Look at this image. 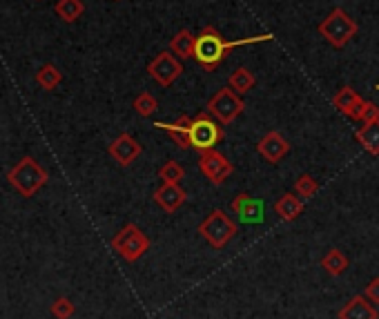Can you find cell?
<instances>
[{
    "mask_svg": "<svg viewBox=\"0 0 379 319\" xmlns=\"http://www.w3.org/2000/svg\"><path fill=\"white\" fill-rule=\"evenodd\" d=\"M364 99L359 96V94L350 88V85H344L341 88L335 96H333V105L335 110L339 112V114H344L348 119H353V121H359V112H362L364 107Z\"/></svg>",
    "mask_w": 379,
    "mask_h": 319,
    "instance_id": "13",
    "label": "cell"
},
{
    "mask_svg": "<svg viewBox=\"0 0 379 319\" xmlns=\"http://www.w3.org/2000/svg\"><path fill=\"white\" fill-rule=\"evenodd\" d=\"M61 81H63V74L59 72V68H54V65H43V68L36 72V83L47 92L59 88Z\"/></svg>",
    "mask_w": 379,
    "mask_h": 319,
    "instance_id": "22",
    "label": "cell"
},
{
    "mask_svg": "<svg viewBox=\"0 0 379 319\" xmlns=\"http://www.w3.org/2000/svg\"><path fill=\"white\" fill-rule=\"evenodd\" d=\"M257 152L268 163H279L281 158L290 152V143L283 138L281 132H268L265 136H261V141L257 143Z\"/></svg>",
    "mask_w": 379,
    "mask_h": 319,
    "instance_id": "11",
    "label": "cell"
},
{
    "mask_svg": "<svg viewBox=\"0 0 379 319\" xmlns=\"http://www.w3.org/2000/svg\"><path fill=\"white\" fill-rule=\"evenodd\" d=\"M187 199V192L183 190L181 185H176V183H161V187L154 192V201L161 210H165V212H176L181 205L185 203Z\"/></svg>",
    "mask_w": 379,
    "mask_h": 319,
    "instance_id": "14",
    "label": "cell"
},
{
    "mask_svg": "<svg viewBox=\"0 0 379 319\" xmlns=\"http://www.w3.org/2000/svg\"><path fill=\"white\" fill-rule=\"evenodd\" d=\"M198 234H201V237L210 243L214 250H221V248L227 246V241H230L236 234V226L223 210H212L205 217V221L201 223V226H198Z\"/></svg>",
    "mask_w": 379,
    "mask_h": 319,
    "instance_id": "4",
    "label": "cell"
},
{
    "mask_svg": "<svg viewBox=\"0 0 379 319\" xmlns=\"http://www.w3.org/2000/svg\"><path fill=\"white\" fill-rule=\"evenodd\" d=\"M194 45H196V36L190 30H181L178 34H174V39L170 41V50L176 56V59H192L194 56Z\"/></svg>",
    "mask_w": 379,
    "mask_h": 319,
    "instance_id": "17",
    "label": "cell"
},
{
    "mask_svg": "<svg viewBox=\"0 0 379 319\" xmlns=\"http://www.w3.org/2000/svg\"><path fill=\"white\" fill-rule=\"evenodd\" d=\"M147 72H150V76L158 83V85L170 88L183 74V65H181V61H178L174 54L161 52L158 56H154V59L150 61Z\"/></svg>",
    "mask_w": 379,
    "mask_h": 319,
    "instance_id": "8",
    "label": "cell"
},
{
    "mask_svg": "<svg viewBox=\"0 0 379 319\" xmlns=\"http://www.w3.org/2000/svg\"><path fill=\"white\" fill-rule=\"evenodd\" d=\"M112 248L116 250L125 261H136L147 252L150 239L145 237V232L141 230L139 226H134V223H127V226L112 239Z\"/></svg>",
    "mask_w": 379,
    "mask_h": 319,
    "instance_id": "5",
    "label": "cell"
},
{
    "mask_svg": "<svg viewBox=\"0 0 379 319\" xmlns=\"http://www.w3.org/2000/svg\"><path fill=\"white\" fill-rule=\"evenodd\" d=\"M243 107L245 105H243L241 94H236L230 88H221L210 101H207V112H210V114L223 125L232 123L236 116H241Z\"/></svg>",
    "mask_w": 379,
    "mask_h": 319,
    "instance_id": "7",
    "label": "cell"
},
{
    "mask_svg": "<svg viewBox=\"0 0 379 319\" xmlns=\"http://www.w3.org/2000/svg\"><path fill=\"white\" fill-rule=\"evenodd\" d=\"M317 190H319V183L312 179L310 174H301L295 183V192H297V196H301V199H312V196L317 194Z\"/></svg>",
    "mask_w": 379,
    "mask_h": 319,
    "instance_id": "25",
    "label": "cell"
},
{
    "mask_svg": "<svg viewBox=\"0 0 379 319\" xmlns=\"http://www.w3.org/2000/svg\"><path fill=\"white\" fill-rule=\"evenodd\" d=\"M274 212L279 214L283 221H297L299 214L303 212V201L295 194H281L277 203H274Z\"/></svg>",
    "mask_w": 379,
    "mask_h": 319,
    "instance_id": "16",
    "label": "cell"
},
{
    "mask_svg": "<svg viewBox=\"0 0 379 319\" xmlns=\"http://www.w3.org/2000/svg\"><path fill=\"white\" fill-rule=\"evenodd\" d=\"M54 313L59 315L61 319H65V317H70V315L74 313V306L68 302V299H61V302H56V306H54Z\"/></svg>",
    "mask_w": 379,
    "mask_h": 319,
    "instance_id": "28",
    "label": "cell"
},
{
    "mask_svg": "<svg viewBox=\"0 0 379 319\" xmlns=\"http://www.w3.org/2000/svg\"><path fill=\"white\" fill-rule=\"evenodd\" d=\"M9 181L23 196H32L38 187L47 183V172L38 165L34 158H23L12 172H9Z\"/></svg>",
    "mask_w": 379,
    "mask_h": 319,
    "instance_id": "6",
    "label": "cell"
},
{
    "mask_svg": "<svg viewBox=\"0 0 379 319\" xmlns=\"http://www.w3.org/2000/svg\"><path fill=\"white\" fill-rule=\"evenodd\" d=\"M366 299L371 304H379V277H375L371 284L366 286Z\"/></svg>",
    "mask_w": 379,
    "mask_h": 319,
    "instance_id": "27",
    "label": "cell"
},
{
    "mask_svg": "<svg viewBox=\"0 0 379 319\" xmlns=\"http://www.w3.org/2000/svg\"><path fill=\"white\" fill-rule=\"evenodd\" d=\"M272 39H274L272 34H261V36H250V39H243V41H223V36L216 32L214 27H203L201 34L196 36L192 59L201 65L205 72H214L225 61V56L234 50V47L254 45V43H268Z\"/></svg>",
    "mask_w": 379,
    "mask_h": 319,
    "instance_id": "2",
    "label": "cell"
},
{
    "mask_svg": "<svg viewBox=\"0 0 379 319\" xmlns=\"http://www.w3.org/2000/svg\"><path fill=\"white\" fill-rule=\"evenodd\" d=\"M359 121H362L364 125L366 123H377L379 121V107L375 105V103H371V101L364 103L362 112H359Z\"/></svg>",
    "mask_w": 379,
    "mask_h": 319,
    "instance_id": "26",
    "label": "cell"
},
{
    "mask_svg": "<svg viewBox=\"0 0 379 319\" xmlns=\"http://www.w3.org/2000/svg\"><path fill=\"white\" fill-rule=\"evenodd\" d=\"M54 12L63 23H76L85 14V3L83 0H59Z\"/></svg>",
    "mask_w": 379,
    "mask_h": 319,
    "instance_id": "20",
    "label": "cell"
},
{
    "mask_svg": "<svg viewBox=\"0 0 379 319\" xmlns=\"http://www.w3.org/2000/svg\"><path fill=\"white\" fill-rule=\"evenodd\" d=\"M158 110V101L152 96L150 92H143V94H139V96L134 99V112L139 116H143V119H147V116H152L154 112Z\"/></svg>",
    "mask_w": 379,
    "mask_h": 319,
    "instance_id": "24",
    "label": "cell"
},
{
    "mask_svg": "<svg viewBox=\"0 0 379 319\" xmlns=\"http://www.w3.org/2000/svg\"><path fill=\"white\" fill-rule=\"evenodd\" d=\"M339 319H379V313H377V308H373V304L366 299V295H355L339 311Z\"/></svg>",
    "mask_w": 379,
    "mask_h": 319,
    "instance_id": "15",
    "label": "cell"
},
{
    "mask_svg": "<svg viewBox=\"0 0 379 319\" xmlns=\"http://www.w3.org/2000/svg\"><path fill=\"white\" fill-rule=\"evenodd\" d=\"M350 266V261L348 257L344 255L341 250L333 248V250H328L324 257H321V268L326 270L328 275H333V277H339V275H344L346 270Z\"/></svg>",
    "mask_w": 379,
    "mask_h": 319,
    "instance_id": "18",
    "label": "cell"
},
{
    "mask_svg": "<svg viewBox=\"0 0 379 319\" xmlns=\"http://www.w3.org/2000/svg\"><path fill=\"white\" fill-rule=\"evenodd\" d=\"M230 210L234 214H239V219L243 223H263V201L259 199H252V196L248 192H241V194H236L232 203H230Z\"/></svg>",
    "mask_w": 379,
    "mask_h": 319,
    "instance_id": "10",
    "label": "cell"
},
{
    "mask_svg": "<svg viewBox=\"0 0 379 319\" xmlns=\"http://www.w3.org/2000/svg\"><path fill=\"white\" fill-rule=\"evenodd\" d=\"M317 32L324 36V39L335 47V50H341V47H346L350 41L355 39L357 34V23L350 18L344 9L337 7L333 9L326 18L324 23L317 27Z\"/></svg>",
    "mask_w": 379,
    "mask_h": 319,
    "instance_id": "3",
    "label": "cell"
},
{
    "mask_svg": "<svg viewBox=\"0 0 379 319\" xmlns=\"http://www.w3.org/2000/svg\"><path fill=\"white\" fill-rule=\"evenodd\" d=\"M198 170L203 172V176L210 183L214 185H221L225 183L227 176L232 174V163L227 161V156L216 152V150H205V152H201V158H198Z\"/></svg>",
    "mask_w": 379,
    "mask_h": 319,
    "instance_id": "9",
    "label": "cell"
},
{
    "mask_svg": "<svg viewBox=\"0 0 379 319\" xmlns=\"http://www.w3.org/2000/svg\"><path fill=\"white\" fill-rule=\"evenodd\" d=\"M355 138L359 141V145H362L366 152L377 156L379 154V121L377 123H366L362 130H357Z\"/></svg>",
    "mask_w": 379,
    "mask_h": 319,
    "instance_id": "19",
    "label": "cell"
},
{
    "mask_svg": "<svg viewBox=\"0 0 379 319\" xmlns=\"http://www.w3.org/2000/svg\"><path fill=\"white\" fill-rule=\"evenodd\" d=\"M183 176H185V170H183V167L178 165L176 161H167V163H163V167L158 170V179H161V183H176V185H181Z\"/></svg>",
    "mask_w": 379,
    "mask_h": 319,
    "instance_id": "23",
    "label": "cell"
},
{
    "mask_svg": "<svg viewBox=\"0 0 379 319\" xmlns=\"http://www.w3.org/2000/svg\"><path fill=\"white\" fill-rule=\"evenodd\" d=\"M254 83H257L254 74L248 68H239V70H234L230 74V79H227V88L243 96V94H248L254 88Z\"/></svg>",
    "mask_w": 379,
    "mask_h": 319,
    "instance_id": "21",
    "label": "cell"
},
{
    "mask_svg": "<svg viewBox=\"0 0 379 319\" xmlns=\"http://www.w3.org/2000/svg\"><path fill=\"white\" fill-rule=\"evenodd\" d=\"M154 127L161 130V132H167L170 138H172L178 147L198 150V152L216 147V143H221L225 136L221 125H216V121L207 110L194 119L181 116L176 123H163V121H158V123H154Z\"/></svg>",
    "mask_w": 379,
    "mask_h": 319,
    "instance_id": "1",
    "label": "cell"
},
{
    "mask_svg": "<svg viewBox=\"0 0 379 319\" xmlns=\"http://www.w3.org/2000/svg\"><path fill=\"white\" fill-rule=\"evenodd\" d=\"M375 90H379V85H375Z\"/></svg>",
    "mask_w": 379,
    "mask_h": 319,
    "instance_id": "29",
    "label": "cell"
},
{
    "mask_svg": "<svg viewBox=\"0 0 379 319\" xmlns=\"http://www.w3.org/2000/svg\"><path fill=\"white\" fill-rule=\"evenodd\" d=\"M110 154H112V158L119 165H130V163H134L136 158H139L141 145H139V141L134 136L121 134V136H116L110 143Z\"/></svg>",
    "mask_w": 379,
    "mask_h": 319,
    "instance_id": "12",
    "label": "cell"
}]
</instances>
